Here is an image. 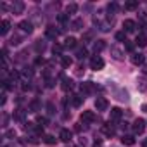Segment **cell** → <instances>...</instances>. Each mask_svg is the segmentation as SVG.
I'll return each mask as SVG.
<instances>
[{
    "label": "cell",
    "instance_id": "obj_1",
    "mask_svg": "<svg viewBox=\"0 0 147 147\" xmlns=\"http://www.w3.org/2000/svg\"><path fill=\"white\" fill-rule=\"evenodd\" d=\"M104 59L100 57V55H94L92 59H90V67L94 69V71H99V69H102L104 67Z\"/></svg>",
    "mask_w": 147,
    "mask_h": 147
},
{
    "label": "cell",
    "instance_id": "obj_2",
    "mask_svg": "<svg viewBox=\"0 0 147 147\" xmlns=\"http://www.w3.org/2000/svg\"><path fill=\"white\" fill-rule=\"evenodd\" d=\"M107 107H109V102H107L106 97H97L95 99V109L97 111H107Z\"/></svg>",
    "mask_w": 147,
    "mask_h": 147
},
{
    "label": "cell",
    "instance_id": "obj_3",
    "mask_svg": "<svg viewBox=\"0 0 147 147\" xmlns=\"http://www.w3.org/2000/svg\"><path fill=\"white\" fill-rule=\"evenodd\" d=\"M131 128H133V131H135L137 135H140V133H144V130H145V121H144V119H135V123L131 125Z\"/></svg>",
    "mask_w": 147,
    "mask_h": 147
},
{
    "label": "cell",
    "instance_id": "obj_4",
    "mask_svg": "<svg viewBox=\"0 0 147 147\" xmlns=\"http://www.w3.org/2000/svg\"><path fill=\"white\" fill-rule=\"evenodd\" d=\"M123 30H125V33H133V31L137 30V23L131 21V19H126V21L123 23Z\"/></svg>",
    "mask_w": 147,
    "mask_h": 147
},
{
    "label": "cell",
    "instance_id": "obj_5",
    "mask_svg": "<svg viewBox=\"0 0 147 147\" xmlns=\"http://www.w3.org/2000/svg\"><path fill=\"white\" fill-rule=\"evenodd\" d=\"M82 121H83V123H94V121H95L94 111H83V113H82Z\"/></svg>",
    "mask_w": 147,
    "mask_h": 147
},
{
    "label": "cell",
    "instance_id": "obj_6",
    "mask_svg": "<svg viewBox=\"0 0 147 147\" xmlns=\"http://www.w3.org/2000/svg\"><path fill=\"white\" fill-rule=\"evenodd\" d=\"M19 28H21V31L23 33H33V24H31V21H21L19 23Z\"/></svg>",
    "mask_w": 147,
    "mask_h": 147
},
{
    "label": "cell",
    "instance_id": "obj_7",
    "mask_svg": "<svg viewBox=\"0 0 147 147\" xmlns=\"http://www.w3.org/2000/svg\"><path fill=\"white\" fill-rule=\"evenodd\" d=\"M57 35H59V31H57L54 26H47V28H45V36H47V38L55 40V38H57Z\"/></svg>",
    "mask_w": 147,
    "mask_h": 147
},
{
    "label": "cell",
    "instance_id": "obj_8",
    "mask_svg": "<svg viewBox=\"0 0 147 147\" xmlns=\"http://www.w3.org/2000/svg\"><path fill=\"white\" fill-rule=\"evenodd\" d=\"M131 62H133L135 66H142V64L145 62V55H144V54H133V55H131Z\"/></svg>",
    "mask_w": 147,
    "mask_h": 147
},
{
    "label": "cell",
    "instance_id": "obj_9",
    "mask_svg": "<svg viewBox=\"0 0 147 147\" xmlns=\"http://www.w3.org/2000/svg\"><path fill=\"white\" fill-rule=\"evenodd\" d=\"M121 116H123V111L119 107H113L111 109V121H119Z\"/></svg>",
    "mask_w": 147,
    "mask_h": 147
},
{
    "label": "cell",
    "instance_id": "obj_10",
    "mask_svg": "<svg viewBox=\"0 0 147 147\" xmlns=\"http://www.w3.org/2000/svg\"><path fill=\"white\" fill-rule=\"evenodd\" d=\"M59 138H61L62 142L69 144V142H71V138H73V133H71L69 130H61V133H59Z\"/></svg>",
    "mask_w": 147,
    "mask_h": 147
},
{
    "label": "cell",
    "instance_id": "obj_11",
    "mask_svg": "<svg viewBox=\"0 0 147 147\" xmlns=\"http://www.w3.org/2000/svg\"><path fill=\"white\" fill-rule=\"evenodd\" d=\"M9 30H11V21L9 19H4L2 24H0V35H7Z\"/></svg>",
    "mask_w": 147,
    "mask_h": 147
},
{
    "label": "cell",
    "instance_id": "obj_12",
    "mask_svg": "<svg viewBox=\"0 0 147 147\" xmlns=\"http://www.w3.org/2000/svg\"><path fill=\"white\" fill-rule=\"evenodd\" d=\"M102 131H104V135H107V137H113V135H114V126L111 125V121L106 123V125H102Z\"/></svg>",
    "mask_w": 147,
    "mask_h": 147
},
{
    "label": "cell",
    "instance_id": "obj_13",
    "mask_svg": "<svg viewBox=\"0 0 147 147\" xmlns=\"http://www.w3.org/2000/svg\"><path fill=\"white\" fill-rule=\"evenodd\" d=\"M111 54H113V57H114L116 61H121V59H123V52H121L116 45H113V47H111Z\"/></svg>",
    "mask_w": 147,
    "mask_h": 147
},
{
    "label": "cell",
    "instance_id": "obj_14",
    "mask_svg": "<svg viewBox=\"0 0 147 147\" xmlns=\"http://www.w3.org/2000/svg\"><path fill=\"white\" fill-rule=\"evenodd\" d=\"M75 47H76V38L67 36L66 42H64V49H75Z\"/></svg>",
    "mask_w": 147,
    "mask_h": 147
},
{
    "label": "cell",
    "instance_id": "obj_15",
    "mask_svg": "<svg viewBox=\"0 0 147 147\" xmlns=\"http://www.w3.org/2000/svg\"><path fill=\"white\" fill-rule=\"evenodd\" d=\"M82 104H83V97H82V95H73V97H71V106L80 107Z\"/></svg>",
    "mask_w": 147,
    "mask_h": 147
},
{
    "label": "cell",
    "instance_id": "obj_16",
    "mask_svg": "<svg viewBox=\"0 0 147 147\" xmlns=\"http://www.w3.org/2000/svg\"><path fill=\"white\" fill-rule=\"evenodd\" d=\"M62 90L64 92H69L71 88H73V80H69V78H62Z\"/></svg>",
    "mask_w": 147,
    "mask_h": 147
},
{
    "label": "cell",
    "instance_id": "obj_17",
    "mask_svg": "<svg viewBox=\"0 0 147 147\" xmlns=\"http://www.w3.org/2000/svg\"><path fill=\"white\" fill-rule=\"evenodd\" d=\"M121 144H123V145H133V144H135V137H133V135H123Z\"/></svg>",
    "mask_w": 147,
    "mask_h": 147
},
{
    "label": "cell",
    "instance_id": "obj_18",
    "mask_svg": "<svg viewBox=\"0 0 147 147\" xmlns=\"http://www.w3.org/2000/svg\"><path fill=\"white\" fill-rule=\"evenodd\" d=\"M135 43H137L138 47H147V36H145L144 33H140V35L137 36V40H135Z\"/></svg>",
    "mask_w": 147,
    "mask_h": 147
},
{
    "label": "cell",
    "instance_id": "obj_19",
    "mask_svg": "<svg viewBox=\"0 0 147 147\" xmlns=\"http://www.w3.org/2000/svg\"><path fill=\"white\" fill-rule=\"evenodd\" d=\"M71 28L73 30H75V31H80V30H83V19H75V21H73L71 23Z\"/></svg>",
    "mask_w": 147,
    "mask_h": 147
},
{
    "label": "cell",
    "instance_id": "obj_20",
    "mask_svg": "<svg viewBox=\"0 0 147 147\" xmlns=\"http://www.w3.org/2000/svg\"><path fill=\"white\" fill-rule=\"evenodd\" d=\"M40 100L38 99H33L31 102H30V109H31V113H36V111H40Z\"/></svg>",
    "mask_w": 147,
    "mask_h": 147
},
{
    "label": "cell",
    "instance_id": "obj_21",
    "mask_svg": "<svg viewBox=\"0 0 147 147\" xmlns=\"http://www.w3.org/2000/svg\"><path fill=\"white\" fill-rule=\"evenodd\" d=\"M23 9H24V4H23V2H16V4L12 5V12H14V14H21Z\"/></svg>",
    "mask_w": 147,
    "mask_h": 147
},
{
    "label": "cell",
    "instance_id": "obj_22",
    "mask_svg": "<svg viewBox=\"0 0 147 147\" xmlns=\"http://www.w3.org/2000/svg\"><path fill=\"white\" fill-rule=\"evenodd\" d=\"M106 49V42L104 40H97L95 43H94V50L95 52H100V50H104Z\"/></svg>",
    "mask_w": 147,
    "mask_h": 147
},
{
    "label": "cell",
    "instance_id": "obj_23",
    "mask_svg": "<svg viewBox=\"0 0 147 147\" xmlns=\"http://www.w3.org/2000/svg\"><path fill=\"white\" fill-rule=\"evenodd\" d=\"M137 7H138V2H135V0H130V2L125 4V9L126 11H135Z\"/></svg>",
    "mask_w": 147,
    "mask_h": 147
},
{
    "label": "cell",
    "instance_id": "obj_24",
    "mask_svg": "<svg viewBox=\"0 0 147 147\" xmlns=\"http://www.w3.org/2000/svg\"><path fill=\"white\" fill-rule=\"evenodd\" d=\"M43 142H45L47 145H54L57 140H55V137H54V135H43Z\"/></svg>",
    "mask_w": 147,
    "mask_h": 147
},
{
    "label": "cell",
    "instance_id": "obj_25",
    "mask_svg": "<svg viewBox=\"0 0 147 147\" xmlns=\"http://www.w3.org/2000/svg\"><path fill=\"white\" fill-rule=\"evenodd\" d=\"M57 21H59L61 24H66V23L69 21V14H59V16H57Z\"/></svg>",
    "mask_w": 147,
    "mask_h": 147
},
{
    "label": "cell",
    "instance_id": "obj_26",
    "mask_svg": "<svg viewBox=\"0 0 147 147\" xmlns=\"http://www.w3.org/2000/svg\"><path fill=\"white\" fill-rule=\"evenodd\" d=\"M87 55H88V52H87L85 47H83V49H78V52H76V57H78V59H85Z\"/></svg>",
    "mask_w": 147,
    "mask_h": 147
},
{
    "label": "cell",
    "instance_id": "obj_27",
    "mask_svg": "<svg viewBox=\"0 0 147 147\" xmlns=\"http://www.w3.org/2000/svg\"><path fill=\"white\" fill-rule=\"evenodd\" d=\"M71 64H73V59H71L69 55H62V66H64V67H69Z\"/></svg>",
    "mask_w": 147,
    "mask_h": 147
},
{
    "label": "cell",
    "instance_id": "obj_28",
    "mask_svg": "<svg viewBox=\"0 0 147 147\" xmlns=\"http://www.w3.org/2000/svg\"><path fill=\"white\" fill-rule=\"evenodd\" d=\"M14 119H18V121H24V111H16L14 113Z\"/></svg>",
    "mask_w": 147,
    "mask_h": 147
},
{
    "label": "cell",
    "instance_id": "obj_29",
    "mask_svg": "<svg viewBox=\"0 0 147 147\" xmlns=\"http://www.w3.org/2000/svg\"><path fill=\"white\" fill-rule=\"evenodd\" d=\"M66 11H67V14H75V12L78 11V5H76V4H69Z\"/></svg>",
    "mask_w": 147,
    "mask_h": 147
},
{
    "label": "cell",
    "instance_id": "obj_30",
    "mask_svg": "<svg viewBox=\"0 0 147 147\" xmlns=\"http://www.w3.org/2000/svg\"><path fill=\"white\" fill-rule=\"evenodd\" d=\"M116 40L118 42H126V33L125 31H118L116 33Z\"/></svg>",
    "mask_w": 147,
    "mask_h": 147
},
{
    "label": "cell",
    "instance_id": "obj_31",
    "mask_svg": "<svg viewBox=\"0 0 147 147\" xmlns=\"http://www.w3.org/2000/svg\"><path fill=\"white\" fill-rule=\"evenodd\" d=\"M35 49H36V52H43V50H45V42L38 40V42H36V45H35Z\"/></svg>",
    "mask_w": 147,
    "mask_h": 147
},
{
    "label": "cell",
    "instance_id": "obj_32",
    "mask_svg": "<svg viewBox=\"0 0 147 147\" xmlns=\"http://www.w3.org/2000/svg\"><path fill=\"white\" fill-rule=\"evenodd\" d=\"M62 49H64V45H59V43H55V45L52 47V52H54L55 55H59V54L62 52Z\"/></svg>",
    "mask_w": 147,
    "mask_h": 147
},
{
    "label": "cell",
    "instance_id": "obj_33",
    "mask_svg": "<svg viewBox=\"0 0 147 147\" xmlns=\"http://www.w3.org/2000/svg\"><path fill=\"white\" fill-rule=\"evenodd\" d=\"M47 113H49V114H54V113H55V107H54V104H52V102H49V104H47Z\"/></svg>",
    "mask_w": 147,
    "mask_h": 147
},
{
    "label": "cell",
    "instance_id": "obj_34",
    "mask_svg": "<svg viewBox=\"0 0 147 147\" xmlns=\"http://www.w3.org/2000/svg\"><path fill=\"white\" fill-rule=\"evenodd\" d=\"M24 76H28V78L33 76V67H26V69H24Z\"/></svg>",
    "mask_w": 147,
    "mask_h": 147
},
{
    "label": "cell",
    "instance_id": "obj_35",
    "mask_svg": "<svg viewBox=\"0 0 147 147\" xmlns=\"http://www.w3.org/2000/svg\"><path fill=\"white\" fill-rule=\"evenodd\" d=\"M125 47H126V50H128V52H133V47H135V45H133L131 42H128V40H126V43H125Z\"/></svg>",
    "mask_w": 147,
    "mask_h": 147
},
{
    "label": "cell",
    "instance_id": "obj_36",
    "mask_svg": "<svg viewBox=\"0 0 147 147\" xmlns=\"http://www.w3.org/2000/svg\"><path fill=\"white\" fill-rule=\"evenodd\" d=\"M94 21H95V24H97V23L100 24V19H97V18H94ZM100 30H102V31H107L109 28H107V24H102V28H100Z\"/></svg>",
    "mask_w": 147,
    "mask_h": 147
},
{
    "label": "cell",
    "instance_id": "obj_37",
    "mask_svg": "<svg viewBox=\"0 0 147 147\" xmlns=\"http://www.w3.org/2000/svg\"><path fill=\"white\" fill-rule=\"evenodd\" d=\"M36 123H40L42 126H45V125H47V118H42V116H38V119H36Z\"/></svg>",
    "mask_w": 147,
    "mask_h": 147
},
{
    "label": "cell",
    "instance_id": "obj_38",
    "mask_svg": "<svg viewBox=\"0 0 147 147\" xmlns=\"http://www.w3.org/2000/svg\"><path fill=\"white\" fill-rule=\"evenodd\" d=\"M19 42H21V38H19V36H14V38L11 40V45H18Z\"/></svg>",
    "mask_w": 147,
    "mask_h": 147
},
{
    "label": "cell",
    "instance_id": "obj_39",
    "mask_svg": "<svg viewBox=\"0 0 147 147\" xmlns=\"http://www.w3.org/2000/svg\"><path fill=\"white\" fill-rule=\"evenodd\" d=\"M43 62H45V61H43V57H36V59H35V64H36V66H42Z\"/></svg>",
    "mask_w": 147,
    "mask_h": 147
},
{
    "label": "cell",
    "instance_id": "obj_40",
    "mask_svg": "<svg viewBox=\"0 0 147 147\" xmlns=\"http://www.w3.org/2000/svg\"><path fill=\"white\" fill-rule=\"evenodd\" d=\"M45 87H47V88H52V87H54V80H50V78H49V80L45 82Z\"/></svg>",
    "mask_w": 147,
    "mask_h": 147
},
{
    "label": "cell",
    "instance_id": "obj_41",
    "mask_svg": "<svg viewBox=\"0 0 147 147\" xmlns=\"http://www.w3.org/2000/svg\"><path fill=\"white\" fill-rule=\"evenodd\" d=\"M5 135H7L9 138H14V137H16V131H14V130H7V133H5Z\"/></svg>",
    "mask_w": 147,
    "mask_h": 147
},
{
    "label": "cell",
    "instance_id": "obj_42",
    "mask_svg": "<svg viewBox=\"0 0 147 147\" xmlns=\"http://www.w3.org/2000/svg\"><path fill=\"white\" fill-rule=\"evenodd\" d=\"M18 78H19V73L18 71H12L11 73V80H18Z\"/></svg>",
    "mask_w": 147,
    "mask_h": 147
},
{
    "label": "cell",
    "instance_id": "obj_43",
    "mask_svg": "<svg viewBox=\"0 0 147 147\" xmlns=\"http://www.w3.org/2000/svg\"><path fill=\"white\" fill-rule=\"evenodd\" d=\"M107 9H109L111 12H114V11H116L118 7H116V4H109V5H107Z\"/></svg>",
    "mask_w": 147,
    "mask_h": 147
},
{
    "label": "cell",
    "instance_id": "obj_44",
    "mask_svg": "<svg viewBox=\"0 0 147 147\" xmlns=\"http://www.w3.org/2000/svg\"><path fill=\"white\" fill-rule=\"evenodd\" d=\"M140 18H142V19H144V21H145V19H147V9H144V11H142V12H140Z\"/></svg>",
    "mask_w": 147,
    "mask_h": 147
},
{
    "label": "cell",
    "instance_id": "obj_45",
    "mask_svg": "<svg viewBox=\"0 0 147 147\" xmlns=\"http://www.w3.org/2000/svg\"><path fill=\"white\" fill-rule=\"evenodd\" d=\"M23 90H30V83H23Z\"/></svg>",
    "mask_w": 147,
    "mask_h": 147
},
{
    "label": "cell",
    "instance_id": "obj_46",
    "mask_svg": "<svg viewBox=\"0 0 147 147\" xmlns=\"http://www.w3.org/2000/svg\"><path fill=\"white\" fill-rule=\"evenodd\" d=\"M75 131H82V125H76L75 126Z\"/></svg>",
    "mask_w": 147,
    "mask_h": 147
},
{
    "label": "cell",
    "instance_id": "obj_47",
    "mask_svg": "<svg viewBox=\"0 0 147 147\" xmlns=\"http://www.w3.org/2000/svg\"><path fill=\"white\" fill-rule=\"evenodd\" d=\"M140 109H142L144 113H147V104H142V107H140Z\"/></svg>",
    "mask_w": 147,
    "mask_h": 147
},
{
    "label": "cell",
    "instance_id": "obj_48",
    "mask_svg": "<svg viewBox=\"0 0 147 147\" xmlns=\"http://www.w3.org/2000/svg\"><path fill=\"white\" fill-rule=\"evenodd\" d=\"M142 71H144V75H147V66H144V69H142Z\"/></svg>",
    "mask_w": 147,
    "mask_h": 147
},
{
    "label": "cell",
    "instance_id": "obj_49",
    "mask_svg": "<svg viewBox=\"0 0 147 147\" xmlns=\"http://www.w3.org/2000/svg\"><path fill=\"white\" fill-rule=\"evenodd\" d=\"M142 147H147V140H145V142H144V144H142Z\"/></svg>",
    "mask_w": 147,
    "mask_h": 147
}]
</instances>
